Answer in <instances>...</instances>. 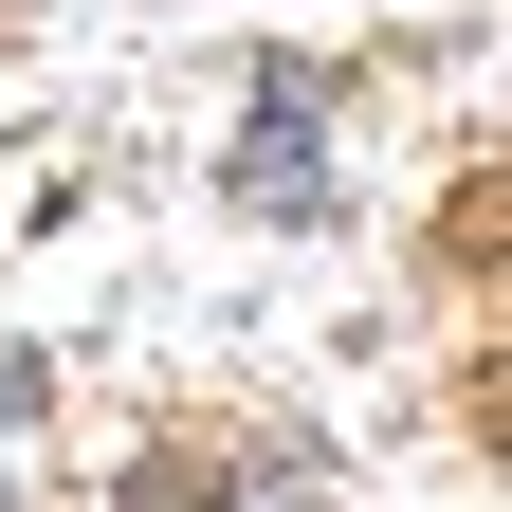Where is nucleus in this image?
Listing matches in <instances>:
<instances>
[{
	"instance_id": "1",
	"label": "nucleus",
	"mask_w": 512,
	"mask_h": 512,
	"mask_svg": "<svg viewBox=\"0 0 512 512\" xmlns=\"http://www.w3.org/2000/svg\"><path fill=\"white\" fill-rule=\"evenodd\" d=\"M238 183H256V202H311V92L293 74H275V110H256V165Z\"/></svg>"
}]
</instances>
